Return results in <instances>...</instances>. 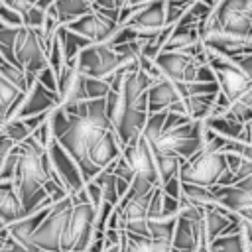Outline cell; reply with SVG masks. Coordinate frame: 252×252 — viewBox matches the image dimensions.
<instances>
[{
	"label": "cell",
	"instance_id": "1",
	"mask_svg": "<svg viewBox=\"0 0 252 252\" xmlns=\"http://www.w3.org/2000/svg\"><path fill=\"white\" fill-rule=\"evenodd\" d=\"M0 45L4 57L32 75H37L49 65V53L45 49L41 28L28 26H4L0 28Z\"/></svg>",
	"mask_w": 252,
	"mask_h": 252
},
{
	"label": "cell",
	"instance_id": "2",
	"mask_svg": "<svg viewBox=\"0 0 252 252\" xmlns=\"http://www.w3.org/2000/svg\"><path fill=\"white\" fill-rule=\"evenodd\" d=\"M140 57H126L120 55L108 41H98V43H91L87 45L79 57H77V65L81 69L83 75L87 77H98V79H108L112 77L122 65L138 61Z\"/></svg>",
	"mask_w": 252,
	"mask_h": 252
},
{
	"label": "cell",
	"instance_id": "3",
	"mask_svg": "<svg viewBox=\"0 0 252 252\" xmlns=\"http://www.w3.org/2000/svg\"><path fill=\"white\" fill-rule=\"evenodd\" d=\"M228 167L226 152H213V150H199L193 158L185 159L179 169L181 181L197 183L205 187L217 185L220 173Z\"/></svg>",
	"mask_w": 252,
	"mask_h": 252
},
{
	"label": "cell",
	"instance_id": "4",
	"mask_svg": "<svg viewBox=\"0 0 252 252\" xmlns=\"http://www.w3.org/2000/svg\"><path fill=\"white\" fill-rule=\"evenodd\" d=\"M73 203H75L73 193H69L61 201L53 203L51 211L47 213V217L41 220V224L37 226V230L32 236V242L37 248L49 250V252H61V236H63L69 213L73 209Z\"/></svg>",
	"mask_w": 252,
	"mask_h": 252
},
{
	"label": "cell",
	"instance_id": "5",
	"mask_svg": "<svg viewBox=\"0 0 252 252\" xmlns=\"http://www.w3.org/2000/svg\"><path fill=\"white\" fill-rule=\"evenodd\" d=\"M132 8H134V12L124 24L134 26L140 32V39L152 37L167 26L165 0H150L144 4H132Z\"/></svg>",
	"mask_w": 252,
	"mask_h": 252
},
{
	"label": "cell",
	"instance_id": "6",
	"mask_svg": "<svg viewBox=\"0 0 252 252\" xmlns=\"http://www.w3.org/2000/svg\"><path fill=\"white\" fill-rule=\"evenodd\" d=\"M154 61H156L158 69L161 71V75L175 81V83L195 81L197 79V69L201 65L187 51H167V49H163Z\"/></svg>",
	"mask_w": 252,
	"mask_h": 252
},
{
	"label": "cell",
	"instance_id": "7",
	"mask_svg": "<svg viewBox=\"0 0 252 252\" xmlns=\"http://www.w3.org/2000/svg\"><path fill=\"white\" fill-rule=\"evenodd\" d=\"M63 26L89 37L93 43H98V41H110V37L114 35L116 28H118V22L98 10H91V12L83 14L81 18H77L69 24H63Z\"/></svg>",
	"mask_w": 252,
	"mask_h": 252
},
{
	"label": "cell",
	"instance_id": "8",
	"mask_svg": "<svg viewBox=\"0 0 252 252\" xmlns=\"http://www.w3.org/2000/svg\"><path fill=\"white\" fill-rule=\"evenodd\" d=\"M47 150H49V156H51V163H53V167H55V173H57V177L61 179V183L69 189V193H79V191H83L85 185H87V181H85V177H83V173H81L79 163L73 159V156H71L57 140H55Z\"/></svg>",
	"mask_w": 252,
	"mask_h": 252
},
{
	"label": "cell",
	"instance_id": "9",
	"mask_svg": "<svg viewBox=\"0 0 252 252\" xmlns=\"http://www.w3.org/2000/svg\"><path fill=\"white\" fill-rule=\"evenodd\" d=\"M55 106H59V93L49 91L45 85H41L35 79L33 85L24 93V98L14 118H28V116L51 112Z\"/></svg>",
	"mask_w": 252,
	"mask_h": 252
},
{
	"label": "cell",
	"instance_id": "10",
	"mask_svg": "<svg viewBox=\"0 0 252 252\" xmlns=\"http://www.w3.org/2000/svg\"><path fill=\"white\" fill-rule=\"evenodd\" d=\"M183 96H181V93L177 89V83L171 81V79H167V77H159L148 89V110L150 112L169 110Z\"/></svg>",
	"mask_w": 252,
	"mask_h": 252
},
{
	"label": "cell",
	"instance_id": "11",
	"mask_svg": "<svg viewBox=\"0 0 252 252\" xmlns=\"http://www.w3.org/2000/svg\"><path fill=\"white\" fill-rule=\"evenodd\" d=\"M51 207H53V203L51 205H45L43 209H39L35 213H30V215L14 220V222H10L8 224V238L6 240H14V242L24 244V246H35L32 242V236L37 230V226L41 224V220L47 217V213L51 211Z\"/></svg>",
	"mask_w": 252,
	"mask_h": 252
},
{
	"label": "cell",
	"instance_id": "12",
	"mask_svg": "<svg viewBox=\"0 0 252 252\" xmlns=\"http://www.w3.org/2000/svg\"><path fill=\"white\" fill-rule=\"evenodd\" d=\"M120 252H181V250H177L171 242L132 234L122 228V250Z\"/></svg>",
	"mask_w": 252,
	"mask_h": 252
},
{
	"label": "cell",
	"instance_id": "13",
	"mask_svg": "<svg viewBox=\"0 0 252 252\" xmlns=\"http://www.w3.org/2000/svg\"><path fill=\"white\" fill-rule=\"evenodd\" d=\"M26 217V209L14 189V183L12 181H4L0 185V219L10 224L18 219Z\"/></svg>",
	"mask_w": 252,
	"mask_h": 252
},
{
	"label": "cell",
	"instance_id": "14",
	"mask_svg": "<svg viewBox=\"0 0 252 252\" xmlns=\"http://www.w3.org/2000/svg\"><path fill=\"white\" fill-rule=\"evenodd\" d=\"M201 39L199 35V26H185V24H175L173 32L165 43L163 49L167 51H187L191 45H195Z\"/></svg>",
	"mask_w": 252,
	"mask_h": 252
},
{
	"label": "cell",
	"instance_id": "15",
	"mask_svg": "<svg viewBox=\"0 0 252 252\" xmlns=\"http://www.w3.org/2000/svg\"><path fill=\"white\" fill-rule=\"evenodd\" d=\"M57 35H59V39H61V45H63V51H65L67 65H69V63H73V61H77L79 53H81L87 45H91V43H93L89 37H85V35H81V33H77V32L69 30L67 26H59Z\"/></svg>",
	"mask_w": 252,
	"mask_h": 252
},
{
	"label": "cell",
	"instance_id": "16",
	"mask_svg": "<svg viewBox=\"0 0 252 252\" xmlns=\"http://www.w3.org/2000/svg\"><path fill=\"white\" fill-rule=\"evenodd\" d=\"M205 122H207V126H209L211 130H215L217 134H220V136H224V138H230V140H240V142H244L246 124H242V122L230 118L228 114H224V116H209V118H205Z\"/></svg>",
	"mask_w": 252,
	"mask_h": 252
},
{
	"label": "cell",
	"instance_id": "17",
	"mask_svg": "<svg viewBox=\"0 0 252 252\" xmlns=\"http://www.w3.org/2000/svg\"><path fill=\"white\" fill-rule=\"evenodd\" d=\"M215 98H217V93H211V94H193V96H185L183 98V108H185V114L193 120H205L213 106H215Z\"/></svg>",
	"mask_w": 252,
	"mask_h": 252
},
{
	"label": "cell",
	"instance_id": "18",
	"mask_svg": "<svg viewBox=\"0 0 252 252\" xmlns=\"http://www.w3.org/2000/svg\"><path fill=\"white\" fill-rule=\"evenodd\" d=\"M59 22L61 24H69L77 18H81L83 14L93 10V0H55L53 4Z\"/></svg>",
	"mask_w": 252,
	"mask_h": 252
},
{
	"label": "cell",
	"instance_id": "19",
	"mask_svg": "<svg viewBox=\"0 0 252 252\" xmlns=\"http://www.w3.org/2000/svg\"><path fill=\"white\" fill-rule=\"evenodd\" d=\"M181 197L185 201H189L191 205H197V207H213V205H219V201L213 195L211 187L197 185V183L181 181Z\"/></svg>",
	"mask_w": 252,
	"mask_h": 252
},
{
	"label": "cell",
	"instance_id": "20",
	"mask_svg": "<svg viewBox=\"0 0 252 252\" xmlns=\"http://www.w3.org/2000/svg\"><path fill=\"white\" fill-rule=\"evenodd\" d=\"M156 154V163H158V173H159V185L167 183L171 177L179 175L181 163L185 161L181 156L173 152H154Z\"/></svg>",
	"mask_w": 252,
	"mask_h": 252
},
{
	"label": "cell",
	"instance_id": "21",
	"mask_svg": "<svg viewBox=\"0 0 252 252\" xmlns=\"http://www.w3.org/2000/svg\"><path fill=\"white\" fill-rule=\"evenodd\" d=\"M26 91H22L18 85H14L6 75L0 73V120H6L8 110L12 108V104L24 94Z\"/></svg>",
	"mask_w": 252,
	"mask_h": 252
},
{
	"label": "cell",
	"instance_id": "22",
	"mask_svg": "<svg viewBox=\"0 0 252 252\" xmlns=\"http://www.w3.org/2000/svg\"><path fill=\"white\" fill-rule=\"evenodd\" d=\"M94 181L100 185V189L104 193V201H110L112 205H118L120 203V193H118V185H116L118 175L112 171V163L108 167H104L102 171H98L96 177H94Z\"/></svg>",
	"mask_w": 252,
	"mask_h": 252
},
{
	"label": "cell",
	"instance_id": "23",
	"mask_svg": "<svg viewBox=\"0 0 252 252\" xmlns=\"http://www.w3.org/2000/svg\"><path fill=\"white\" fill-rule=\"evenodd\" d=\"M175 224H177V217L148 219V232H150V238L171 242L173 232H175Z\"/></svg>",
	"mask_w": 252,
	"mask_h": 252
},
{
	"label": "cell",
	"instance_id": "24",
	"mask_svg": "<svg viewBox=\"0 0 252 252\" xmlns=\"http://www.w3.org/2000/svg\"><path fill=\"white\" fill-rule=\"evenodd\" d=\"M209 252H246L244 240H242V232L222 234V236L215 238L209 244Z\"/></svg>",
	"mask_w": 252,
	"mask_h": 252
},
{
	"label": "cell",
	"instance_id": "25",
	"mask_svg": "<svg viewBox=\"0 0 252 252\" xmlns=\"http://www.w3.org/2000/svg\"><path fill=\"white\" fill-rule=\"evenodd\" d=\"M165 118H167V110H159V112H150L148 114V120L144 124V130H142V136L154 144L161 132H163V126H165Z\"/></svg>",
	"mask_w": 252,
	"mask_h": 252
},
{
	"label": "cell",
	"instance_id": "26",
	"mask_svg": "<svg viewBox=\"0 0 252 252\" xmlns=\"http://www.w3.org/2000/svg\"><path fill=\"white\" fill-rule=\"evenodd\" d=\"M0 132H2V134H6L8 138H12L16 144H22L24 140H28V138L33 134V132H32V128L26 124V120H24V118H12V120L2 122Z\"/></svg>",
	"mask_w": 252,
	"mask_h": 252
},
{
	"label": "cell",
	"instance_id": "27",
	"mask_svg": "<svg viewBox=\"0 0 252 252\" xmlns=\"http://www.w3.org/2000/svg\"><path fill=\"white\" fill-rule=\"evenodd\" d=\"M110 81L108 79H98V77H87L85 75V91L87 98H104L110 93Z\"/></svg>",
	"mask_w": 252,
	"mask_h": 252
},
{
	"label": "cell",
	"instance_id": "28",
	"mask_svg": "<svg viewBox=\"0 0 252 252\" xmlns=\"http://www.w3.org/2000/svg\"><path fill=\"white\" fill-rule=\"evenodd\" d=\"M193 2L195 0H165V20H167V24H177Z\"/></svg>",
	"mask_w": 252,
	"mask_h": 252
},
{
	"label": "cell",
	"instance_id": "29",
	"mask_svg": "<svg viewBox=\"0 0 252 252\" xmlns=\"http://www.w3.org/2000/svg\"><path fill=\"white\" fill-rule=\"evenodd\" d=\"M45 16H47V10L39 8L37 4H32V8L24 14V26H28V28H41L43 22H45Z\"/></svg>",
	"mask_w": 252,
	"mask_h": 252
},
{
	"label": "cell",
	"instance_id": "30",
	"mask_svg": "<svg viewBox=\"0 0 252 252\" xmlns=\"http://www.w3.org/2000/svg\"><path fill=\"white\" fill-rule=\"evenodd\" d=\"M226 114H228L230 118L242 122V124H248V122L252 120V106H248V104H244V102H240V100H234V102L230 104V108H228Z\"/></svg>",
	"mask_w": 252,
	"mask_h": 252
},
{
	"label": "cell",
	"instance_id": "31",
	"mask_svg": "<svg viewBox=\"0 0 252 252\" xmlns=\"http://www.w3.org/2000/svg\"><path fill=\"white\" fill-rule=\"evenodd\" d=\"M0 20L6 26H24V16L14 8H10L4 0H0Z\"/></svg>",
	"mask_w": 252,
	"mask_h": 252
},
{
	"label": "cell",
	"instance_id": "32",
	"mask_svg": "<svg viewBox=\"0 0 252 252\" xmlns=\"http://www.w3.org/2000/svg\"><path fill=\"white\" fill-rule=\"evenodd\" d=\"M37 81L41 83V85H45L49 91H55V93H59V77H57V73L47 65V67H43L37 75Z\"/></svg>",
	"mask_w": 252,
	"mask_h": 252
},
{
	"label": "cell",
	"instance_id": "33",
	"mask_svg": "<svg viewBox=\"0 0 252 252\" xmlns=\"http://www.w3.org/2000/svg\"><path fill=\"white\" fill-rule=\"evenodd\" d=\"M161 189L167 193V195H171V197H177V199H181V177L179 175H175V177H171L167 183H163L161 185Z\"/></svg>",
	"mask_w": 252,
	"mask_h": 252
},
{
	"label": "cell",
	"instance_id": "34",
	"mask_svg": "<svg viewBox=\"0 0 252 252\" xmlns=\"http://www.w3.org/2000/svg\"><path fill=\"white\" fill-rule=\"evenodd\" d=\"M232 61L252 79V51H250V53H244V55H238V57H234Z\"/></svg>",
	"mask_w": 252,
	"mask_h": 252
},
{
	"label": "cell",
	"instance_id": "35",
	"mask_svg": "<svg viewBox=\"0 0 252 252\" xmlns=\"http://www.w3.org/2000/svg\"><path fill=\"white\" fill-rule=\"evenodd\" d=\"M10 8H14L16 12H20L22 16L32 8V4H33V0H4Z\"/></svg>",
	"mask_w": 252,
	"mask_h": 252
},
{
	"label": "cell",
	"instance_id": "36",
	"mask_svg": "<svg viewBox=\"0 0 252 252\" xmlns=\"http://www.w3.org/2000/svg\"><path fill=\"white\" fill-rule=\"evenodd\" d=\"M234 183H236V175H234V171H232L230 167H226V169L220 173L219 181H217V185H234Z\"/></svg>",
	"mask_w": 252,
	"mask_h": 252
},
{
	"label": "cell",
	"instance_id": "37",
	"mask_svg": "<svg viewBox=\"0 0 252 252\" xmlns=\"http://www.w3.org/2000/svg\"><path fill=\"white\" fill-rule=\"evenodd\" d=\"M238 100H240V102H244V104H248V106H252V85L244 91V94H242Z\"/></svg>",
	"mask_w": 252,
	"mask_h": 252
},
{
	"label": "cell",
	"instance_id": "38",
	"mask_svg": "<svg viewBox=\"0 0 252 252\" xmlns=\"http://www.w3.org/2000/svg\"><path fill=\"white\" fill-rule=\"evenodd\" d=\"M236 187H240V189H250V191H252V173H250L248 177H244L242 181H238Z\"/></svg>",
	"mask_w": 252,
	"mask_h": 252
},
{
	"label": "cell",
	"instance_id": "39",
	"mask_svg": "<svg viewBox=\"0 0 252 252\" xmlns=\"http://www.w3.org/2000/svg\"><path fill=\"white\" fill-rule=\"evenodd\" d=\"M6 238H8V224L0 219V242H6Z\"/></svg>",
	"mask_w": 252,
	"mask_h": 252
},
{
	"label": "cell",
	"instance_id": "40",
	"mask_svg": "<svg viewBox=\"0 0 252 252\" xmlns=\"http://www.w3.org/2000/svg\"><path fill=\"white\" fill-rule=\"evenodd\" d=\"M244 142L252 144V120L246 124V136H244Z\"/></svg>",
	"mask_w": 252,
	"mask_h": 252
},
{
	"label": "cell",
	"instance_id": "41",
	"mask_svg": "<svg viewBox=\"0 0 252 252\" xmlns=\"http://www.w3.org/2000/svg\"><path fill=\"white\" fill-rule=\"evenodd\" d=\"M238 215H240L244 220H248V222L252 224V209H246V211H242V213H238Z\"/></svg>",
	"mask_w": 252,
	"mask_h": 252
},
{
	"label": "cell",
	"instance_id": "42",
	"mask_svg": "<svg viewBox=\"0 0 252 252\" xmlns=\"http://www.w3.org/2000/svg\"><path fill=\"white\" fill-rule=\"evenodd\" d=\"M43 252H49V250H43Z\"/></svg>",
	"mask_w": 252,
	"mask_h": 252
},
{
	"label": "cell",
	"instance_id": "43",
	"mask_svg": "<svg viewBox=\"0 0 252 252\" xmlns=\"http://www.w3.org/2000/svg\"><path fill=\"white\" fill-rule=\"evenodd\" d=\"M2 244H4V242H0V246H2Z\"/></svg>",
	"mask_w": 252,
	"mask_h": 252
},
{
	"label": "cell",
	"instance_id": "44",
	"mask_svg": "<svg viewBox=\"0 0 252 252\" xmlns=\"http://www.w3.org/2000/svg\"><path fill=\"white\" fill-rule=\"evenodd\" d=\"M217 2H219V0H217ZM215 6H217V4H215Z\"/></svg>",
	"mask_w": 252,
	"mask_h": 252
}]
</instances>
